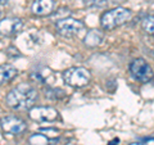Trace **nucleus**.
Instances as JSON below:
<instances>
[{
	"instance_id": "f257e3e1",
	"label": "nucleus",
	"mask_w": 154,
	"mask_h": 145,
	"mask_svg": "<svg viewBox=\"0 0 154 145\" xmlns=\"http://www.w3.org/2000/svg\"><path fill=\"white\" fill-rule=\"evenodd\" d=\"M5 100L9 107L16 110L31 109L37 100V90L27 82H22L9 91Z\"/></svg>"
},
{
	"instance_id": "f03ea898",
	"label": "nucleus",
	"mask_w": 154,
	"mask_h": 145,
	"mask_svg": "<svg viewBox=\"0 0 154 145\" xmlns=\"http://www.w3.org/2000/svg\"><path fill=\"white\" fill-rule=\"evenodd\" d=\"M132 17V13L127 8H113L110 11H107L103 13L102 18H100V25H102L103 30H114L116 27L122 26L126 22H128Z\"/></svg>"
},
{
	"instance_id": "7ed1b4c3",
	"label": "nucleus",
	"mask_w": 154,
	"mask_h": 145,
	"mask_svg": "<svg viewBox=\"0 0 154 145\" xmlns=\"http://www.w3.org/2000/svg\"><path fill=\"white\" fill-rule=\"evenodd\" d=\"M91 73L84 67H72L63 72V80L72 88H84L90 82Z\"/></svg>"
},
{
	"instance_id": "20e7f679",
	"label": "nucleus",
	"mask_w": 154,
	"mask_h": 145,
	"mask_svg": "<svg viewBox=\"0 0 154 145\" xmlns=\"http://www.w3.org/2000/svg\"><path fill=\"white\" fill-rule=\"evenodd\" d=\"M130 73L136 81L141 82V84H148L150 82L154 77V72L152 67L146 63L145 59L143 58H136L130 63Z\"/></svg>"
},
{
	"instance_id": "39448f33",
	"label": "nucleus",
	"mask_w": 154,
	"mask_h": 145,
	"mask_svg": "<svg viewBox=\"0 0 154 145\" xmlns=\"http://www.w3.org/2000/svg\"><path fill=\"white\" fill-rule=\"evenodd\" d=\"M85 25L82 21H79V19H75L71 17L58 19L55 23V28L58 33L64 37H71V36L77 35L80 31H82Z\"/></svg>"
},
{
	"instance_id": "423d86ee",
	"label": "nucleus",
	"mask_w": 154,
	"mask_h": 145,
	"mask_svg": "<svg viewBox=\"0 0 154 145\" xmlns=\"http://www.w3.org/2000/svg\"><path fill=\"white\" fill-rule=\"evenodd\" d=\"M28 116L35 122H53L58 119L59 113L53 107H32Z\"/></svg>"
},
{
	"instance_id": "0eeeda50",
	"label": "nucleus",
	"mask_w": 154,
	"mask_h": 145,
	"mask_svg": "<svg viewBox=\"0 0 154 145\" xmlns=\"http://www.w3.org/2000/svg\"><path fill=\"white\" fill-rule=\"evenodd\" d=\"M0 126L3 131L12 135H19L26 130L27 125L23 119L16 117V116H5L0 119Z\"/></svg>"
},
{
	"instance_id": "6e6552de",
	"label": "nucleus",
	"mask_w": 154,
	"mask_h": 145,
	"mask_svg": "<svg viewBox=\"0 0 154 145\" xmlns=\"http://www.w3.org/2000/svg\"><path fill=\"white\" fill-rule=\"evenodd\" d=\"M23 27V21L21 18H4L0 21V33L3 36H14L21 32Z\"/></svg>"
},
{
	"instance_id": "1a4fd4ad",
	"label": "nucleus",
	"mask_w": 154,
	"mask_h": 145,
	"mask_svg": "<svg viewBox=\"0 0 154 145\" xmlns=\"http://www.w3.org/2000/svg\"><path fill=\"white\" fill-rule=\"evenodd\" d=\"M54 7H55L54 0H35L32 3L31 11L33 14H36L38 17H46L53 13Z\"/></svg>"
},
{
	"instance_id": "9d476101",
	"label": "nucleus",
	"mask_w": 154,
	"mask_h": 145,
	"mask_svg": "<svg viewBox=\"0 0 154 145\" xmlns=\"http://www.w3.org/2000/svg\"><path fill=\"white\" fill-rule=\"evenodd\" d=\"M104 39V33L99 30H90L88 31V33L85 35V39H84V42L86 46L89 48H96L102 44Z\"/></svg>"
},
{
	"instance_id": "9b49d317",
	"label": "nucleus",
	"mask_w": 154,
	"mask_h": 145,
	"mask_svg": "<svg viewBox=\"0 0 154 145\" xmlns=\"http://www.w3.org/2000/svg\"><path fill=\"white\" fill-rule=\"evenodd\" d=\"M18 69L12 64H2L0 66V85L12 81L17 76Z\"/></svg>"
},
{
	"instance_id": "f8f14e48",
	"label": "nucleus",
	"mask_w": 154,
	"mask_h": 145,
	"mask_svg": "<svg viewBox=\"0 0 154 145\" xmlns=\"http://www.w3.org/2000/svg\"><path fill=\"white\" fill-rule=\"evenodd\" d=\"M45 96L48 99L51 100H59L63 99L66 96V93L62 89H55V88H48L45 89Z\"/></svg>"
},
{
	"instance_id": "ddd939ff",
	"label": "nucleus",
	"mask_w": 154,
	"mask_h": 145,
	"mask_svg": "<svg viewBox=\"0 0 154 145\" xmlns=\"http://www.w3.org/2000/svg\"><path fill=\"white\" fill-rule=\"evenodd\" d=\"M28 141H30L31 145H48L49 144V137L45 136L44 134L38 132V134H33Z\"/></svg>"
},
{
	"instance_id": "4468645a",
	"label": "nucleus",
	"mask_w": 154,
	"mask_h": 145,
	"mask_svg": "<svg viewBox=\"0 0 154 145\" xmlns=\"http://www.w3.org/2000/svg\"><path fill=\"white\" fill-rule=\"evenodd\" d=\"M141 26H143V30L146 33L154 36V16H148L144 18L141 22Z\"/></svg>"
},
{
	"instance_id": "2eb2a0df",
	"label": "nucleus",
	"mask_w": 154,
	"mask_h": 145,
	"mask_svg": "<svg viewBox=\"0 0 154 145\" xmlns=\"http://www.w3.org/2000/svg\"><path fill=\"white\" fill-rule=\"evenodd\" d=\"M84 5L88 8H105L108 5V0H82Z\"/></svg>"
},
{
	"instance_id": "dca6fc26",
	"label": "nucleus",
	"mask_w": 154,
	"mask_h": 145,
	"mask_svg": "<svg viewBox=\"0 0 154 145\" xmlns=\"http://www.w3.org/2000/svg\"><path fill=\"white\" fill-rule=\"evenodd\" d=\"M38 132L44 134L45 136H48L49 139H54V137H57L58 135H59L60 131L58 128H54V127H46V128H40L38 130Z\"/></svg>"
},
{
	"instance_id": "f3484780",
	"label": "nucleus",
	"mask_w": 154,
	"mask_h": 145,
	"mask_svg": "<svg viewBox=\"0 0 154 145\" xmlns=\"http://www.w3.org/2000/svg\"><path fill=\"white\" fill-rule=\"evenodd\" d=\"M118 144H119V140L118 139H113L108 145H118Z\"/></svg>"
},
{
	"instance_id": "a211bd4d",
	"label": "nucleus",
	"mask_w": 154,
	"mask_h": 145,
	"mask_svg": "<svg viewBox=\"0 0 154 145\" xmlns=\"http://www.w3.org/2000/svg\"><path fill=\"white\" fill-rule=\"evenodd\" d=\"M112 3H116V4H121V3H123V2H126V0H110Z\"/></svg>"
},
{
	"instance_id": "6ab92c4d",
	"label": "nucleus",
	"mask_w": 154,
	"mask_h": 145,
	"mask_svg": "<svg viewBox=\"0 0 154 145\" xmlns=\"http://www.w3.org/2000/svg\"><path fill=\"white\" fill-rule=\"evenodd\" d=\"M130 145H145V144H144V143H131Z\"/></svg>"
},
{
	"instance_id": "aec40b11",
	"label": "nucleus",
	"mask_w": 154,
	"mask_h": 145,
	"mask_svg": "<svg viewBox=\"0 0 154 145\" xmlns=\"http://www.w3.org/2000/svg\"><path fill=\"white\" fill-rule=\"evenodd\" d=\"M30 145H31V144H30Z\"/></svg>"
}]
</instances>
